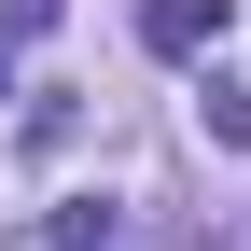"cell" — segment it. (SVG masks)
Segmentation results:
<instances>
[{
	"instance_id": "1",
	"label": "cell",
	"mask_w": 251,
	"mask_h": 251,
	"mask_svg": "<svg viewBox=\"0 0 251 251\" xmlns=\"http://www.w3.org/2000/svg\"><path fill=\"white\" fill-rule=\"evenodd\" d=\"M224 14H237V0H153L140 42H153V56H196V42H224Z\"/></svg>"
},
{
	"instance_id": "2",
	"label": "cell",
	"mask_w": 251,
	"mask_h": 251,
	"mask_svg": "<svg viewBox=\"0 0 251 251\" xmlns=\"http://www.w3.org/2000/svg\"><path fill=\"white\" fill-rule=\"evenodd\" d=\"M70 140H84V112H70V98H28V112H14V153H28V168H56Z\"/></svg>"
},
{
	"instance_id": "3",
	"label": "cell",
	"mask_w": 251,
	"mask_h": 251,
	"mask_svg": "<svg viewBox=\"0 0 251 251\" xmlns=\"http://www.w3.org/2000/svg\"><path fill=\"white\" fill-rule=\"evenodd\" d=\"M196 140H224V153H251V98H237V84H196Z\"/></svg>"
},
{
	"instance_id": "4",
	"label": "cell",
	"mask_w": 251,
	"mask_h": 251,
	"mask_svg": "<svg viewBox=\"0 0 251 251\" xmlns=\"http://www.w3.org/2000/svg\"><path fill=\"white\" fill-rule=\"evenodd\" d=\"M42 237H56V251H98V237H112V209H98V196H70V209H42Z\"/></svg>"
},
{
	"instance_id": "5",
	"label": "cell",
	"mask_w": 251,
	"mask_h": 251,
	"mask_svg": "<svg viewBox=\"0 0 251 251\" xmlns=\"http://www.w3.org/2000/svg\"><path fill=\"white\" fill-rule=\"evenodd\" d=\"M56 14H70V0H0V42H42Z\"/></svg>"
},
{
	"instance_id": "6",
	"label": "cell",
	"mask_w": 251,
	"mask_h": 251,
	"mask_svg": "<svg viewBox=\"0 0 251 251\" xmlns=\"http://www.w3.org/2000/svg\"><path fill=\"white\" fill-rule=\"evenodd\" d=\"M0 98H14V56H0Z\"/></svg>"
}]
</instances>
